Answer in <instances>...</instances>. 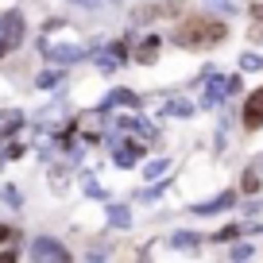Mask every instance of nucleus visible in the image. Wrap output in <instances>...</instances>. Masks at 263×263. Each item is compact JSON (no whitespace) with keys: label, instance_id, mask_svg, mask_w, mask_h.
I'll return each mask as SVG.
<instances>
[{"label":"nucleus","instance_id":"obj_10","mask_svg":"<svg viewBox=\"0 0 263 263\" xmlns=\"http://www.w3.org/2000/svg\"><path fill=\"white\" fill-rule=\"evenodd\" d=\"M197 240H201V236H194V232H178V236H174V244L190 248V244H197Z\"/></svg>","mask_w":263,"mask_h":263},{"label":"nucleus","instance_id":"obj_2","mask_svg":"<svg viewBox=\"0 0 263 263\" xmlns=\"http://www.w3.org/2000/svg\"><path fill=\"white\" fill-rule=\"evenodd\" d=\"M244 124H248V128H259V124H263V89H255L252 97H248V105H244Z\"/></svg>","mask_w":263,"mask_h":263},{"label":"nucleus","instance_id":"obj_5","mask_svg":"<svg viewBox=\"0 0 263 263\" xmlns=\"http://www.w3.org/2000/svg\"><path fill=\"white\" fill-rule=\"evenodd\" d=\"M0 31L8 35V43H16L20 35H24V20H20V16H8V20H0Z\"/></svg>","mask_w":263,"mask_h":263},{"label":"nucleus","instance_id":"obj_11","mask_svg":"<svg viewBox=\"0 0 263 263\" xmlns=\"http://www.w3.org/2000/svg\"><path fill=\"white\" fill-rule=\"evenodd\" d=\"M116 163H120V166H132V163H136V151H116Z\"/></svg>","mask_w":263,"mask_h":263},{"label":"nucleus","instance_id":"obj_9","mask_svg":"<svg viewBox=\"0 0 263 263\" xmlns=\"http://www.w3.org/2000/svg\"><path fill=\"white\" fill-rule=\"evenodd\" d=\"M50 54H54L58 62H70V58H78V50L74 47H58V50H50Z\"/></svg>","mask_w":263,"mask_h":263},{"label":"nucleus","instance_id":"obj_16","mask_svg":"<svg viewBox=\"0 0 263 263\" xmlns=\"http://www.w3.org/2000/svg\"><path fill=\"white\" fill-rule=\"evenodd\" d=\"M0 54H4V43H0Z\"/></svg>","mask_w":263,"mask_h":263},{"label":"nucleus","instance_id":"obj_1","mask_svg":"<svg viewBox=\"0 0 263 263\" xmlns=\"http://www.w3.org/2000/svg\"><path fill=\"white\" fill-rule=\"evenodd\" d=\"M221 39H224V24L201 20V16L182 20L178 31H174V43H182V47H217Z\"/></svg>","mask_w":263,"mask_h":263},{"label":"nucleus","instance_id":"obj_13","mask_svg":"<svg viewBox=\"0 0 263 263\" xmlns=\"http://www.w3.org/2000/svg\"><path fill=\"white\" fill-rule=\"evenodd\" d=\"M54 82H58V74H43V78H39V85H43V89H50Z\"/></svg>","mask_w":263,"mask_h":263},{"label":"nucleus","instance_id":"obj_3","mask_svg":"<svg viewBox=\"0 0 263 263\" xmlns=\"http://www.w3.org/2000/svg\"><path fill=\"white\" fill-rule=\"evenodd\" d=\"M31 255H35V259H70V255H66V248L50 244V240H35Z\"/></svg>","mask_w":263,"mask_h":263},{"label":"nucleus","instance_id":"obj_14","mask_svg":"<svg viewBox=\"0 0 263 263\" xmlns=\"http://www.w3.org/2000/svg\"><path fill=\"white\" fill-rule=\"evenodd\" d=\"M252 16H255V20L263 24V4H255V8H252Z\"/></svg>","mask_w":263,"mask_h":263},{"label":"nucleus","instance_id":"obj_4","mask_svg":"<svg viewBox=\"0 0 263 263\" xmlns=\"http://www.w3.org/2000/svg\"><path fill=\"white\" fill-rule=\"evenodd\" d=\"M232 85H236V78H213V82H209V89H205V105H213V101H221L224 93L232 89Z\"/></svg>","mask_w":263,"mask_h":263},{"label":"nucleus","instance_id":"obj_12","mask_svg":"<svg viewBox=\"0 0 263 263\" xmlns=\"http://www.w3.org/2000/svg\"><path fill=\"white\" fill-rule=\"evenodd\" d=\"M244 66H248V70H259V66H263V58H259V54H252V58H244Z\"/></svg>","mask_w":263,"mask_h":263},{"label":"nucleus","instance_id":"obj_7","mask_svg":"<svg viewBox=\"0 0 263 263\" xmlns=\"http://www.w3.org/2000/svg\"><path fill=\"white\" fill-rule=\"evenodd\" d=\"M229 201H232V194H224V197H217V201H209V205H201L197 213H217V209H224Z\"/></svg>","mask_w":263,"mask_h":263},{"label":"nucleus","instance_id":"obj_8","mask_svg":"<svg viewBox=\"0 0 263 263\" xmlns=\"http://www.w3.org/2000/svg\"><path fill=\"white\" fill-rule=\"evenodd\" d=\"M112 224H116V229H128V224H132L128 209H120V205H116V209H112Z\"/></svg>","mask_w":263,"mask_h":263},{"label":"nucleus","instance_id":"obj_15","mask_svg":"<svg viewBox=\"0 0 263 263\" xmlns=\"http://www.w3.org/2000/svg\"><path fill=\"white\" fill-rule=\"evenodd\" d=\"M12 236V229H4V224H0V240H8Z\"/></svg>","mask_w":263,"mask_h":263},{"label":"nucleus","instance_id":"obj_6","mask_svg":"<svg viewBox=\"0 0 263 263\" xmlns=\"http://www.w3.org/2000/svg\"><path fill=\"white\" fill-rule=\"evenodd\" d=\"M259 186H263L259 171H255V166H248V171H244V190H248V194H255V190H259Z\"/></svg>","mask_w":263,"mask_h":263}]
</instances>
